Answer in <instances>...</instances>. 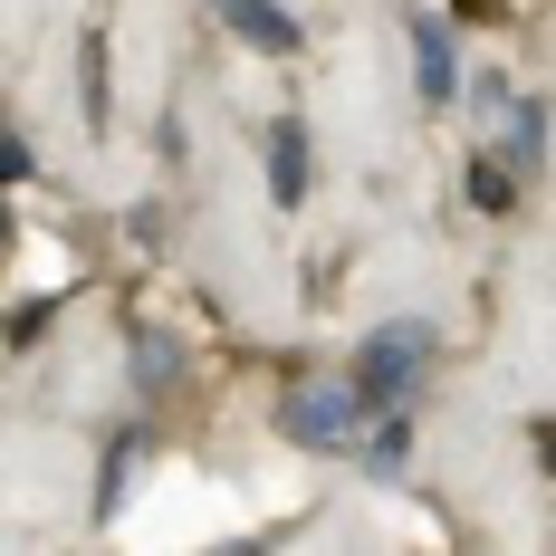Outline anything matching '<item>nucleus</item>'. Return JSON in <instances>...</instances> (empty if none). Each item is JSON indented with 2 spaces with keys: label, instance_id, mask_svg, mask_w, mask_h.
Returning <instances> with one entry per match:
<instances>
[{
  "label": "nucleus",
  "instance_id": "1",
  "mask_svg": "<svg viewBox=\"0 0 556 556\" xmlns=\"http://www.w3.org/2000/svg\"><path fill=\"white\" fill-rule=\"evenodd\" d=\"M422 355H432V327H422V317H384V327L355 345V365H345L355 403H365V413L403 403V393H413V375H422Z\"/></svg>",
  "mask_w": 556,
  "mask_h": 556
},
{
  "label": "nucleus",
  "instance_id": "2",
  "mask_svg": "<svg viewBox=\"0 0 556 556\" xmlns=\"http://www.w3.org/2000/svg\"><path fill=\"white\" fill-rule=\"evenodd\" d=\"M355 422H365L355 384H298L288 403H278V432H288L298 451H345V442H355Z\"/></svg>",
  "mask_w": 556,
  "mask_h": 556
},
{
  "label": "nucleus",
  "instance_id": "3",
  "mask_svg": "<svg viewBox=\"0 0 556 556\" xmlns=\"http://www.w3.org/2000/svg\"><path fill=\"white\" fill-rule=\"evenodd\" d=\"M413 58H422V106H451L460 97V58H451V29L432 10H413Z\"/></svg>",
  "mask_w": 556,
  "mask_h": 556
},
{
  "label": "nucleus",
  "instance_id": "4",
  "mask_svg": "<svg viewBox=\"0 0 556 556\" xmlns=\"http://www.w3.org/2000/svg\"><path fill=\"white\" fill-rule=\"evenodd\" d=\"M212 10L230 20V39H250V49H269V58L298 49V20H288L278 0H212Z\"/></svg>",
  "mask_w": 556,
  "mask_h": 556
},
{
  "label": "nucleus",
  "instance_id": "5",
  "mask_svg": "<svg viewBox=\"0 0 556 556\" xmlns=\"http://www.w3.org/2000/svg\"><path fill=\"white\" fill-rule=\"evenodd\" d=\"M77 106H87V135H106V115H115V67H106V29H87L77 39Z\"/></svg>",
  "mask_w": 556,
  "mask_h": 556
},
{
  "label": "nucleus",
  "instance_id": "6",
  "mask_svg": "<svg viewBox=\"0 0 556 556\" xmlns=\"http://www.w3.org/2000/svg\"><path fill=\"white\" fill-rule=\"evenodd\" d=\"M269 192L278 202H307V125H298V115L269 125Z\"/></svg>",
  "mask_w": 556,
  "mask_h": 556
},
{
  "label": "nucleus",
  "instance_id": "7",
  "mask_svg": "<svg viewBox=\"0 0 556 556\" xmlns=\"http://www.w3.org/2000/svg\"><path fill=\"white\" fill-rule=\"evenodd\" d=\"M173 365H182V345H173V327H135V393H164Z\"/></svg>",
  "mask_w": 556,
  "mask_h": 556
},
{
  "label": "nucleus",
  "instance_id": "8",
  "mask_svg": "<svg viewBox=\"0 0 556 556\" xmlns=\"http://www.w3.org/2000/svg\"><path fill=\"white\" fill-rule=\"evenodd\" d=\"M135 460H144V432H115L106 470H97V518H115V508H125V490H135Z\"/></svg>",
  "mask_w": 556,
  "mask_h": 556
},
{
  "label": "nucleus",
  "instance_id": "9",
  "mask_svg": "<svg viewBox=\"0 0 556 556\" xmlns=\"http://www.w3.org/2000/svg\"><path fill=\"white\" fill-rule=\"evenodd\" d=\"M508 192H518L508 154H500V144H480V154H470V202H480V212H508Z\"/></svg>",
  "mask_w": 556,
  "mask_h": 556
},
{
  "label": "nucleus",
  "instance_id": "10",
  "mask_svg": "<svg viewBox=\"0 0 556 556\" xmlns=\"http://www.w3.org/2000/svg\"><path fill=\"white\" fill-rule=\"evenodd\" d=\"M365 460H375V470H403V460H413V422H403V403H384V432H375V442H365Z\"/></svg>",
  "mask_w": 556,
  "mask_h": 556
},
{
  "label": "nucleus",
  "instance_id": "11",
  "mask_svg": "<svg viewBox=\"0 0 556 556\" xmlns=\"http://www.w3.org/2000/svg\"><path fill=\"white\" fill-rule=\"evenodd\" d=\"M29 164H39V154H29L20 135H0V192H10V182H29Z\"/></svg>",
  "mask_w": 556,
  "mask_h": 556
},
{
  "label": "nucleus",
  "instance_id": "12",
  "mask_svg": "<svg viewBox=\"0 0 556 556\" xmlns=\"http://www.w3.org/2000/svg\"><path fill=\"white\" fill-rule=\"evenodd\" d=\"M0 240H10V212H0Z\"/></svg>",
  "mask_w": 556,
  "mask_h": 556
}]
</instances>
